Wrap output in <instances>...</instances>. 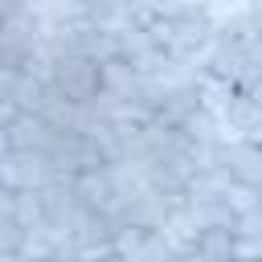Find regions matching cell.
Returning a JSON list of instances; mask_svg holds the SVG:
<instances>
[{"label":"cell","mask_w":262,"mask_h":262,"mask_svg":"<svg viewBox=\"0 0 262 262\" xmlns=\"http://www.w3.org/2000/svg\"><path fill=\"white\" fill-rule=\"evenodd\" d=\"M233 139L262 147V106L242 90H237V98L229 102V111L221 119V143H233Z\"/></svg>","instance_id":"obj_3"},{"label":"cell","mask_w":262,"mask_h":262,"mask_svg":"<svg viewBox=\"0 0 262 262\" xmlns=\"http://www.w3.org/2000/svg\"><path fill=\"white\" fill-rule=\"evenodd\" d=\"M0 262H25L20 254H0Z\"/></svg>","instance_id":"obj_11"},{"label":"cell","mask_w":262,"mask_h":262,"mask_svg":"<svg viewBox=\"0 0 262 262\" xmlns=\"http://www.w3.org/2000/svg\"><path fill=\"white\" fill-rule=\"evenodd\" d=\"M221 201L229 205V213H233V217H246V213H258V209H262V192H258V188H250V184H237V180H229V184H225Z\"/></svg>","instance_id":"obj_7"},{"label":"cell","mask_w":262,"mask_h":262,"mask_svg":"<svg viewBox=\"0 0 262 262\" xmlns=\"http://www.w3.org/2000/svg\"><path fill=\"white\" fill-rule=\"evenodd\" d=\"M57 168L41 151H4L0 156V188L4 192H41L57 184Z\"/></svg>","instance_id":"obj_1"},{"label":"cell","mask_w":262,"mask_h":262,"mask_svg":"<svg viewBox=\"0 0 262 262\" xmlns=\"http://www.w3.org/2000/svg\"><path fill=\"white\" fill-rule=\"evenodd\" d=\"M221 168L237 180V184H250L262 192V147L258 143H221Z\"/></svg>","instance_id":"obj_5"},{"label":"cell","mask_w":262,"mask_h":262,"mask_svg":"<svg viewBox=\"0 0 262 262\" xmlns=\"http://www.w3.org/2000/svg\"><path fill=\"white\" fill-rule=\"evenodd\" d=\"M156 233H160V237L168 242V250H172V254H176V258L184 262L188 254H196V246H201V233H205V225L196 221V213H192L188 205H180V209H176V213H172V217H168V221H164V225H160Z\"/></svg>","instance_id":"obj_4"},{"label":"cell","mask_w":262,"mask_h":262,"mask_svg":"<svg viewBox=\"0 0 262 262\" xmlns=\"http://www.w3.org/2000/svg\"><path fill=\"white\" fill-rule=\"evenodd\" d=\"M184 262H209V258H201V254H188V258H184Z\"/></svg>","instance_id":"obj_12"},{"label":"cell","mask_w":262,"mask_h":262,"mask_svg":"<svg viewBox=\"0 0 262 262\" xmlns=\"http://www.w3.org/2000/svg\"><path fill=\"white\" fill-rule=\"evenodd\" d=\"M196 98H201V111H209V115L221 123L225 111H229V102L237 98V86H229V82L217 78V74H201V78H196Z\"/></svg>","instance_id":"obj_6"},{"label":"cell","mask_w":262,"mask_h":262,"mask_svg":"<svg viewBox=\"0 0 262 262\" xmlns=\"http://www.w3.org/2000/svg\"><path fill=\"white\" fill-rule=\"evenodd\" d=\"M233 237H262V209H258V213H246V217H237V225H233Z\"/></svg>","instance_id":"obj_10"},{"label":"cell","mask_w":262,"mask_h":262,"mask_svg":"<svg viewBox=\"0 0 262 262\" xmlns=\"http://www.w3.org/2000/svg\"><path fill=\"white\" fill-rule=\"evenodd\" d=\"M196 254L209 262H233V229H205Z\"/></svg>","instance_id":"obj_8"},{"label":"cell","mask_w":262,"mask_h":262,"mask_svg":"<svg viewBox=\"0 0 262 262\" xmlns=\"http://www.w3.org/2000/svg\"><path fill=\"white\" fill-rule=\"evenodd\" d=\"M49 90H57L61 98L70 102H94L102 94V66L82 57V53H70V57H57L53 61V82Z\"/></svg>","instance_id":"obj_2"},{"label":"cell","mask_w":262,"mask_h":262,"mask_svg":"<svg viewBox=\"0 0 262 262\" xmlns=\"http://www.w3.org/2000/svg\"><path fill=\"white\" fill-rule=\"evenodd\" d=\"M233 262H262V237H233Z\"/></svg>","instance_id":"obj_9"}]
</instances>
